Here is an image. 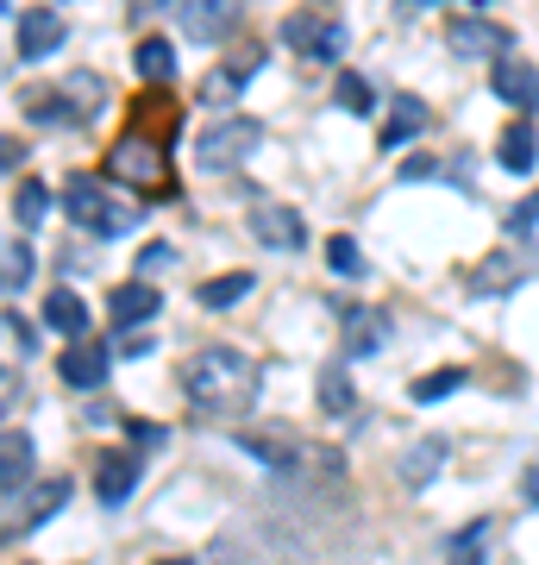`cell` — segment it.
Instances as JSON below:
<instances>
[{"label":"cell","instance_id":"cell-1","mask_svg":"<svg viewBox=\"0 0 539 565\" xmlns=\"http://www.w3.org/2000/svg\"><path fill=\"white\" fill-rule=\"evenodd\" d=\"M182 396L201 415L251 408V396H258V359H245L239 345H201L195 359L182 364Z\"/></svg>","mask_w":539,"mask_h":565},{"label":"cell","instance_id":"cell-2","mask_svg":"<svg viewBox=\"0 0 539 565\" xmlns=\"http://www.w3.org/2000/svg\"><path fill=\"white\" fill-rule=\"evenodd\" d=\"M63 207H69V221H76L82 233H95V239H120V233H132L139 214H144L132 195H114L100 177H69Z\"/></svg>","mask_w":539,"mask_h":565},{"label":"cell","instance_id":"cell-3","mask_svg":"<svg viewBox=\"0 0 539 565\" xmlns=\"http://www.w3.org/2000/svg\"><path fill=\"white\" fill-rule=\"evenodd\" d=\"M258 145H263V126H258V120L226 114V120H214L207 132H201L195 158H201V170H233V163H245Z\"/></svg>","mask_w":539,"mask_h":565},{"label":"cell","instance_id":"cell-4","mask_svg":"<svg viewBox=\"0 0 539 565\" xmlns=\"http://www.w3.org/2000/svg\"><path fill=\"white\" fill-rule=\"evenodd\" d=\"M107 177L132 182V189H170V170H163V158H158V139H144V132L114 139V151H107Z\"/></svg>","mask_w":539,"mask_h":565},{"label":"cell","instance_id":"cell-5","mask_svg":"<svg viewBox=\"0 0 539 565\" xmlns=\"http://www.w3.org/2000/svg\"><path fill=\"white\" fill-rule=\"evenodd\" d=\"M282 44L301 51V57H339L345 51V25L326 20V13H289V20H282Z\"/></svg>","mask_w":539,"mask_h":565},{"label":"cell","instance_id":"cell-6","mask_svg":"<svg viewBox=\"0 0 539 565\" xmlns=\"http://www.w3.org/2000/svg\"><path fill=\"white\" fill-rule=\"evenodd\" d=\"M445 44H452L459 57H489V63L508 57V32H502L496 20H483V13H459V20L445 25Z\"/></svg>","mask_w":539,"mask_h":565},{"label":"cell","instance_id":"cell-7","mask_svg":"<svg viewBox=\"0 0 539 565\" xmlns=\"http://www.w3.org/2000/svg\"><path fill=\"white\" fill-rule=\"evenodd\" d=\"M333 308H339V327H345V359H377L389 345V321L377 308H364V302H333Z\"/></svg>","mask_w":539,"mask_h":565},{"label":"cell","instance_id":"cell-8","mask_svg":"<svg viewBox=\"0 0 539 565\" xmlns=\"http://www.w3.org/2000/svg\"><path fill=\"white\" fill-rule=\"evenodd\" d=\"M63 32H69V25H63L57 7H25V20H20L13 39H20V57L25 63H39V57H51V51L63 44Z\"/></svg>","mask_w":539,"mask_h":565},{"label":"cell","instance_id":"cell-9","mask_svg":"<svg viewBox=\"0 0 539 565\" xmlns=\"http://www.w3.org/2000/svg\"><path fill=\"white\" fill-rule=\"evenodd\" d=\"M107 364H114V352H107V345L69 340V352L57 359V377L69 390H100V384H107Z\"/></svg>","mask_w":539,"mask_h":565},{"label":"cell","instance_id":"cell-10","mask_svg":"<svg viewBox=\"0 0 539 565\" xmlns=\"http://www.w3.org/2000/svg\"><path fill=\"white\" fill-rule=\"evenodd\" d=\"M139 452H100V465H95V497L107 509H120L132 490H139Z\"/></svg>","mask_w":539,"mask_h":565},{"label":"cell","instance_id":"cell-11","mask_svg":"<svg viewBox=\"0 0 539 565\" xmlns=\"http://www.w3.org/2000/svg\"><path fill=\"white\" fill-rule=\"evenodd\" d=\"M251 233H258L263 245H282V252H295V245L308 239L301 214H295V207H282V202H258V207H251Z\"/></svg>","mask_w":539,"mask_h":565},{"label":"cell","instance_id":"cell-12","mask_svg":"<svg viewBox=\"0 0 539 565\" xmlns=\"http://www.w3.org/2000/svg\"><path fill=\"white\" fill-rule=\"evenodd\" d=\"M489 82H496V95L502 102H515V107H539V70L527 57H502L489 63Z\"/></svg>","mask_w":539,"mask_h":565},{"label":"cell","instance_id":"cell-13","mask_svg":"<svg viewBox=\"0 0 539 565\" xmlns=\"http://www.w3.org/2000/svg\"><path fill=\"white\" fill-rule=\"evenodd\" d=\"M107 308H114V327L126 333V327H144V321H151V315L163 308V296L151 289V282H139V277H132V282H120V289L107 296Z\"/></svg>","mask_w":539,"mask_h":565},{"label":"cell","instance_id":"cell-14","mask_svg":"<svg viewBox=\"0 0 539 565\" xmlns=\"http://www.w3.org/2000/svg\"><path fill=\"white\" fill-rule=\"evenodd\" d=\"M176 20H182V32H188L195 44H214V39L233 32V7H226V0H188Z\"/></svg>","mask_w":539,"mask_h":565},{"label":"cell","instance_id":"cell-15","mask_svg":"<svg viewBox=\"0 0 539 565\" xmlns=\"http://www.w3.org/2000/svg\"><path fill=\"white\" fill-rule=\"evenodd\" d=\"M496 163H502V170H533V163H539V132H533V120H508V126H502Z\"/></svg>","mask_w":539,"mask_h":565},{"label":"cell","instance_id":"cell-16","mask_svg":"<svg viewBox=\"0 0 539 565\" xmlns=\"http://www.w3.org/2000/svg\"><path fill=\"white\" fill-rule=\"evenodd\" d=\"M63 503H69V478H44V484L32 490V497H25V515H20L13 527H7V534H20V527L32 534V527H44V522H51V515H57Z\"/></svg>","mask_w":539,"mask_h":565},{"label":"cell","instance_id":"cell-17","mask_svg":"<svg viewBox=\"0 0 539 565\" xmlns=\"http://www.w3.org/2000/svg\"><path fill=\"white\" fill-rule=\"evenodd\" d=\"M320 408H326L333 422H352V415H358V390H352V371H345V364H326V371H320Z\"/></svg>","mask_w":539,"mask_h":565},{"label":"cell","instance_id":"cell-18","mask_svg":"<svg viewBox=\"0 0 539 565\" xmlns=\"http://www.w3.org/2000/svg\"><path fill=\"white\" fill-rule=\"evenodd\" d=\"M420 126H427V102H420V95H396V102H389V120H382V145L396 151V145L414 139Z\"/></svg>","mask_w":539,"mask_h":565},{"label":"cell","instance_id":"cell-19","mask_svg":"<svg viewBox=\"0 0 539 565\" xmlns=\"http://www.w3.org/2000/svg\"><path fill=\"white\" fill-rule=\"evenodd\" d=\"M251 296V270H226V277H207L195 289V302L207 308V315H226L233 302H245Z\"/></svg>","mask_w":539,"mask_h":565},{"label":"cell","instance_id":"cell-20","mask_svg":"<svg viewBox=\"0 0 539 565\" xmlns=\"http://www.w3.org/2000/svg\"><path fill=\"white\" fill-rule=\"evenodd\" d=\"M44 327H57V333L82 340V333H88V302H82L76 289H51V302H44Z\"/></svg>","mask_w":539,"mask_h":565},{"label":"cell","instance_id":"cell-21","mask_svg":"<svg viewBox=\"0 0 539 565\" xmlns=\"http://www.w3.org/2000/svg\"><path fill=\"white\" fill-rule=\"evenodd\" d=\"M251 70H258V57H239L233 63V70H207V82H201V102L207 107H233L239 102V88H245V76H251Z\"/></svg>","mask_w":539,"mask_h":565},{"label":"cell","instance_id":"cell-22","mask_svg":"<svg viewBox=\"0 0 539 565\" xmlns=\"http://www.w3.org/2000/svg\"><path fill=\"white\" fill-rule=\"evenodd\" d=\"M7 465H0V484H7V503H20V478L32 471V440H25L20 427H7Z\"/></svg>","mask_w":539,"mask_h":565},{"label":"cell","instance_id":"cell-23","mask_svg":"<svg viewBox=\"0 0 539 565\" xmlns=\"http://www.w3.org/2000/svg\"><path fill=\"white\" fill-rule=\"evenodd\" d=\"M132 63H139L144 82H170V76H176V44H170V39H139Z\"/></svg>","mask_w":539,"mask_h":565},{"label":"cell","instance_id":"cell-24","mask_svg":"<svg viewBox=\"0 0 539 565\" xmlns=\"http://www.w3.org/2000/svg\"><path fill=\"white\" fill-rule=\"evenodd\" d=\"M527 277V258H508V252H496V258H483L477 270H471V282H477L483 296H496V289H508V282Z\"/></svg>","mask_w":539,"mask_h":565},{"label":"cell","instance_id":"cell-25","mask_svg":"<svg viewBox=\"0 0 539 565\" xmlns=\"http://www.w3.org/2000/svg\"><path fill=\"white\" fill-rule=\"evenodd\" d=\"M440 465H445V440L433 434V440H414L408 452H401V478H408V484H427Z\"/></svg>","mask_w":539,"mask_h":565},{"label":"cell","instance_id":"cell-26","mask_svg":"<svg viewBox=\"0 0 539 565\" xmlns=\"http://www.w3.org/2000/svg\"><path fill=\"white\" fill-rule=\"evenodd\" d=\"M333 102H339L345 114H370V107H377V95H370V82H364L358 70H339V82H333Z\"/></svg>","mask_w":539,"mask_h":565},{"label":"cell","instance_id":"cell-27","mask_svg":"<svg viewBox=\"0 0 539 565\" xmlns=\"http://www.w3.org/2000/svg\"><path fill=\"white\" fill-rule=\"evenodd\" d=\"M44 207H51L44 182H39V177H25L20 189H13V221H20V226H39V221H44Z\"/></svg>","mask_w":539,"mask_h":565},{"label":"cell","instance_id":"cell-28","mask_svg":"<svg viewBox=\"0 0 539 565\" xmlns=\"http://www.w3.org/2000/svg\"><path fill=\"white\" fill-rule=\"evenodd\" d=\"M32 270H39V252H32L25 239H13L7 245V296H20L25 282H32Z\"/></svg>","mask_w":539,"mask_h":565},{"label":"cell","instance_id":"cell-29","mask_svg":"<svg viewBox=\"0 0 539 565\" xmlns=\"http://www.w3.org/2000/svg\"><path fill=\"white\" fill-rule=\"evenodd\" d=\"M464 377H471V371H459V364H452V371H433V377H414V403H440V396L464 390Z\"/></svg>","mask_w":539,"mask_h":565},{"label":"cell","instance_id":"cell-30","mask_svg":"<svg viewBox=\"0 0 539 565\" xmlns=\"http://www.w3.org/2000/svg\"><path fill=\"white\" fill-rule=\"evenodd\" d=\"M326 264H333L339 277H358V270H364V258H358V239H345V233H333V239H326Z\"/></svg>","mask_w":539,"mask_h":565},{"label":"cell","instance_id":"cell-31","mask_svg":"<svg viewBox=\"0 0 539 565\" xmlns=\"http://www.w3.org/2000/svg\"><path fill=\"white\" fill-rule=\"evenodd\" d=\"M0 321H7V345H13V352H20V359H32V352H39V333H32V327H25V315H20V308H7V315H0Z\"/></svg>","mask_w":539,"mask_h":565},{"label":"cell","instance_id":"cell-32","mask_svg":"<svg viewBox=\"0 0 539 565\" xmlns=\"http://www.w3.org/2000/svg\"><path fill=\"white\" fill-rule=\"evenodd\" d=\"M452 565H483V522L464 527L459 541H452Z\"/></svg>","mask_w":539,"mask_h":565},{"label":"cell","instance_id":"cell-33","mask_svg":"<svg viewBox=\"0 0 539 565\" xmlns=\"http://www.w3.org/2000/svg\"><path fill=\"white\" fill-rule=\"evenodd\" d=\"M170 264H176V252H170V245H144V252H139V282H151L158 270H170Z\"/></svg>","mask_w":539,"mask_h":565},{"label":"cell","instance_id":"cell-34","mask_svg":"<svg viewBox=\"0 0 539 565\" xmlns=\"http://www.w3.org/2000/svg\"><path fill=\"white\" fill-rule=\"evenodd\" d=\"M502 226H508V233H527V226H539V195H527V202H515Z\"/></svg>","mask_w":539,"mask_h":565},{"label":"cell","instance_id":"cell-35","mask_svg":"<svg viewBox=\"0 0 539 565\" xmlns=\"http://www.w3.org/2000/svg\"><path fill=\"white\" fill-rule=\"evenodd\" d=\"M158 565H188V559H158Z\"/></svg>","mask_w":539,"mask_h":565}]
</instances>
